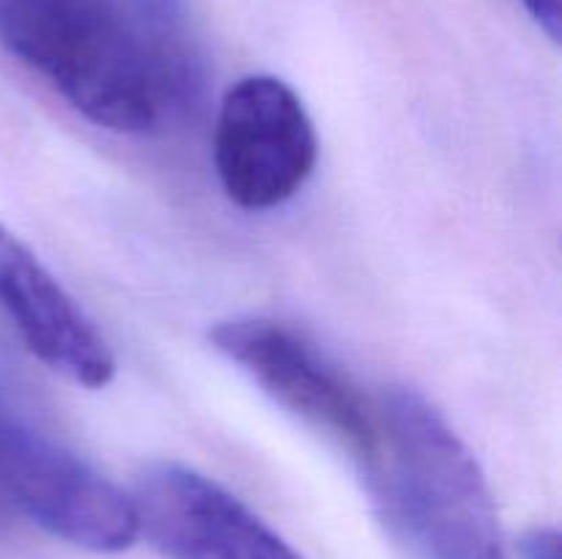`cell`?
<instances>
[{
  "instance_id": "7",
  "label": "cell",
  "mask_w": 562,
  "mask_h": 559,
  "mask_svg": "<svg viewBox=\"0 0 562 559\" xmlns=\"http://www.w3.org/2000/svg\"><path fill=\"white\" fill-rule=\"evenodd\" d=\"M0 307L22 343L71 384L102 389L115 376V356L97 323L66 294L44 263L0 225Z\"/></svg>"
},
{
  "instance_id": "9",
  "label": "cell",
  "mask_w": 562,
  "mask_h": 559,
  "mask_svg": "<svg viewBox=\"0 0 562 559\" xmlns=\"http://www.w3.org/2000/svg\"><path fill=\"white\" fill-rule=\"evenodd\" d=\"M516 3H521V9L532 16V22H536L554 44H560L562 0H516Z\"/></svg>"
},
{
  "instance_id": "6",
  "label": "cell",
  "mask_w": 562,
  "mask_h": 559,
  "mask_svg": "<svg viewBox=\"0 0 562 559\" xmlns=\"http://www.w3.org/2000/svg\"><path fill=\"white\" fill-rule=\"evenodd\" d=\"M137 532L168 559H305L220 482L176 460L137 475Z\"/></svg>"
},
{
  "instance_id": "4",
  "label": "cell",
  "mask_w": 562,
  "mask_h": 559,
  "mask_svg": "<svg viewBox=\"0 0 562 559\" xmlns=\"http://www.w3.org/2000/svg\"><path fill=\"white\" fill-rule=\"evenodd\" d=\"M209 340L274 403L349 449L366 469L376 453V403L302 334L272 318H228Z\"/></svg>"
},
{
  "instance_id": "8",
  "label": "cell",
  "mask_w": 562,
  "mask_h": 559,
  "mask_svg": "<svg viewBox=\"0 0 562 559\" xmlns=\"http://www.w3.org/2000/svg\"><path fill=\"white\" fill-rule=\"evenodd\" d=\"M521 559H562L560 532L552 526H538L530 529L519 543Z\"/></svg>"
},
{
  "instance_id": "1",
  "label": "cell",
  "mask_w": 562,
  "mask_h": 559,
  "mask_svg": "<svg viewBox=\"0 0 562 559\" xmlns=\"http://www.w3.org/2000/svg\"><path fill=\"white\" fill-rule=\"evenodd\" d=\"M0 44L104 129L148 132L187 85L184 44L121 0H0Z\"/></svg>"
},
{
  "instance_id": "3",
  "label": "cell",
  "mask_w": 562,
  "mask_h": 559,
  "mask_svg": "<svg viewBox=\"0 0 562 559\" xmlns=\"http://www.w3.org/2000/svg\"><path fill=\"white\" fill-rule=\"evenodd\" d=\"M0 510L53 537L97 554L135 543L132 497L104 480L80 455L0 409Z\"/></svg>"
},
{
  "instance_id": "5",
  "label": "cell",
  "mask_w": 562,
  "mask_h": 559,
  "mask_svg": "<svg viewBox=\"0 0 562 559\" xmlns=\"http://www.w3.org/2000/svg\"><path fill=\"white\" fill-rule=\"evenodd\" d=\"M316 159V126L289 82L250 75L228 88L214 129V168L236 206L267 212L291 201Z\"/></svg>"
},
{
  "instance_id": "2",
  "label": "cell",
  "mask_w": 562,
  "mask_h": 559,
  "mask_svg": "<svg viewBox=\"0 0 562 559\" xmlns=\"http://www.w3.org/2000/svg\"><path fill=\"white\" fill-rule=\"evenodd\" d=\"M368 486L390 529L420 559H508L481 464L442 411L417 389L376 403Z\"/></svg>"
}]
</instances>
